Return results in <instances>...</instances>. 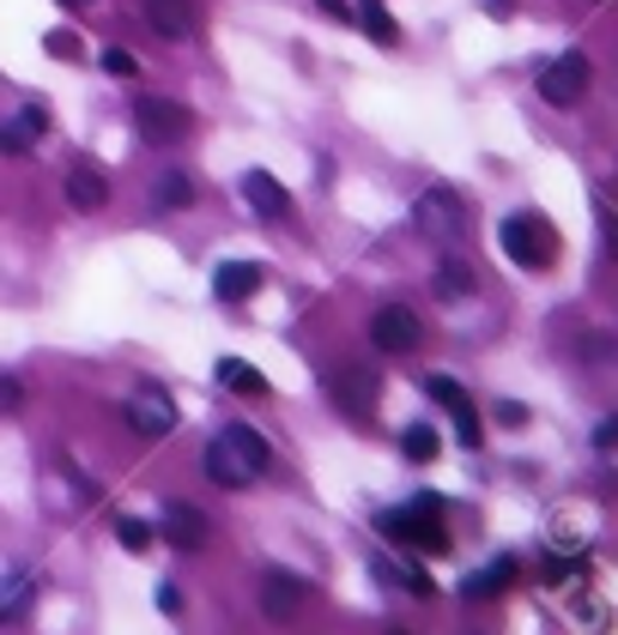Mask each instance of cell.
<instances>
[{
	"instance_id": "cell-23",
	"label": "cell",
	"mask_w": 618,
	"mask_h": 635,
	"mask_svg": "<svg viewBox=\"0 0 618 635\" xmlns=\"http://www.w3.org/2000/svg\"><path fill=\"white\" fill-rule=\"evenodd\" d=\"M376 581H400L407 593H431V575H424V569H400V563H388V557H376Z\"/></svg>"
},
{
	"instance_id": "cell-22",
	"label": "cell",
	"mask_w": 618,
	"mask_h": 635,
	"mask_svg": "<svg viewBox=\"0 0 618 635\" xmlns=\"http://www.w3.org/2000/svg\"><path fill=\"white\" fill-rule=\"evenodd\" d=\"M436 291H443L448 303H455V297H467V291H474V272H467L455 255H448L443 267H436Z\"/></svg>"
},
{
	"instance_id": "cell-29",
	"label": "cell",
	"mask_w": 618,
	"mask_h": 635,
	"mask_svg": "<svg viewBox=\"0 0 618 635\" xmlns=\"http://www.w3.org/2000/svg\"><path fill=\"white\" fill-rule=\"evenodd\" d=\"M104 73H116V79H133V73H140V61H133L128 49H104Z\"/></svg>"
},
{
	"instance_id": "cell-14",
	"label": "cell",
	"mask_w": 618,
	"mask_h": 635,
	"mask_svg": "<svg viewBox=\"0 0 618 635\" xmlns=\"http://www.w3.org/2000/svg\"><path fill=\"white\" fill-rule=\"evenodd\" d=\"M67 207L73 212H104L109 207V176L92 164H73L67 169Z\"/></svg>"
},
{
	"instance_id": "cell-5",
	"label": "cell",
	"mask_w": 618,
	"mask_h": 635,
	"mask_svg": "<svg viewBox=\"0 0 618 635\" xmlns=\"http://www.w3.org/2000/svg\"><path fill=\"white\" fill-rule=\"evenodd\" d=\"M382 532L407 544V551H419V557H448V532L431 508H395V515H382Z\"/></svg>"
},
{
	"instance_id": "cell-2",
	"label": "cell",
	"mask_w": 618,
	"mask_h": 635,
	"mask_svg": "<svg viewBox=\"0 0 618 635\" xmlns=\"http://www.w3.org/2000/svg\"><path fill=\"white\" fill-rule=\"evenodd\" d=\"M498 243H503V255H510L515 267H527V272H546L558 260V231L539 219V212H510L503 231H498Z\"/></svg>"
},
{
	"instance_id": "cell-21",
	"label": "cell",
	"mask_w": 618,
	"mask_h": 635,
	"mask_svg": "<svg viewBox=\"0 0 618 635\" xmlns=\"http://www.w3.org/2000/svg\"><path fill=\"white\" fill-rule=\"evenodd\" d=\"M436 448H443V436H436L431 424H412V430H400V454H407V460H436Z\"/></svg>"
},
{
	"instance_id": "cell-12",
	"label": "cell",
	"mask_w": 618,
	"mask_h": 635,
	"mask_svg": "<svg viewBox=\"0 0 618 635\" xmlns=\"http://www.w3.org/2000/svg\"><path fill=\"white\" fill-rule=\"evenodd\" d=\"M261 285H267L261 260H224V267L212 272V297H219V303H243V297H255Z\"/></svg>"
},
{
	"instance_id": "cell-8",
	"label": "cell",
	"mask_w": 618,
	"mask_h": 635,
	"mask_svg": "<svg viewBox=\"0 0 618 635\" xmlns=\"http://www.w3.org/2000/svg\"><path fill=\"white\" fill-rule=\"evenodd\" d=\"M133 128L152 145H176V140H188L195 116H188V104H176V97H140V104H133Z\"/></svg>"
},
{
	"instance_id": "cell-1",
	"label": "cell",
	"mask_w": 618,
	"mask_h": 635,
	"mask_svg": "<svg viewBox=\"0 0 618 635\" xmlns=\"http://www.w3.org/2000/svg\"><path fill=\"white\" fill-rule=\"evenodd\" d=\"M207 479L224 484V491H243V484H255L267 467H273V442L261 436L255 424H224L219 436L207 442Z\"/></svg>"
},
{
	"instance_id": "cell-16",
	"label": "cell",
	"mask_w": 618,
	"mask_h": 635,
	"mask_svg": "<svg viewBox=\"0 0 618 635\" xmlns=\"http://www.w3.org/2000/svg\"><path fill=\"white\" fill-rule=\"evenodd\" d=\"M212 376H219V388H231V393H243V400H267V376L255 369V363H243V357H219L212 363Z\"/></svg>"
},
{
	"instance_id": "cell-37",
	"label": "cell",
	"mask_w": 618,
	"mask_h": 635,
	"mask_svg": "<svg viewBox=\"0 0 618 635\" xmlns=\"http://www.w3.org/2000/svg\"><path fill=\"white\" fill-rule=\"evenodd\" d=\"M61 7H85V0H61Z\"/></svg>"
},
{
	"instance_id": "cell-3",
	"label": "cell",
	"mask_w": 618,
	"mask_h": 635,
	"mask_svg": "<svg viewBox=\"0 0 618 635\" xmlns=\"http://www.w3.org/2000/svg\"><path fill=\"white\" fill-rule=\"evenodd\" d=\"M588 79H594L588 55H582V49H564V55H552V61L539 67V97H546L552 109H570V104H582Z\"/></svg>"
},
{
	"instance_id": "cell-19",
	"label": "cell",
	"mask_w": 618,
	"mask_h": 635,
	"mask_svg": "<svg viewBox=\"0 0 618 635\" xmlns=\"http://www.w3.org/2000/svg\"><path fill=\"white\" fill-rule=\"evenodd\" d=\"M152 195H159L164 212H183V207H195V176H188V169H171V176H159Z\"/></svg>"
},
{
	"instance_id": "cell-35",
	"label": "cell",
	"mask_w": 618,
	"mask_h": 635,
	"mask_svg": "<svg viewBox=\"0 0 618 635\" xmlns=\"http://www.w3.org/2000/svg\"><path fill=\"white\" fill-rule=\"evenodd\" d=\"M522 418H527V412H522L515 400H498V424H522Z\"/></svg>"
},
{
	"instance_id": "cell-38",
	"label": "cell",
	"mask_w": 618,
	"mask_h": 635,
	"mask_svg": "<svg viewBox=\"0 0 618 635\" xmlns=\"http://www.w3.org/2000/svg\"><path fill=\"white\" fill-rule=\"evenodd\" d=\"M388 635H412V630H388Z\"/></svg>"
},
{
	"instance_id": "cell-28",
	"label": "cell",
	"mask_w": 618,
	"mask_h": 635,
	"mask_svg": "<svg viewBox=\"0 0 618 635\" xmlns=\"http://www.w3.org/2000/svg\"><path fill=\"white\" fill-rule=\"evenodd\" d=\"M364 31H370L376 43H400V25H395L388 13H382V7H370V13H364Z\"/></svg>"
},
{
	"instance_id": "cell-26",
	"label": "cell",
	"mask_w": 618,
	"mask_h": 635,
	"mask_svg": "<svg viewBox=\"0 0 618 635\" xmlns=\"http://www.w3.org/2000/svg\"><path fill=\"white\" fill-rule=\"evenodd\" d=\"M594 219H600V236H606V255L618 260V207L613 200H594Z\"/></svg>"
},
{
	"instance_id": "cell-13",
	"label": "cell",
	"mask_w": 618,
	"mask_h": 635,
	"mask_svg": "<svg viewBox=\"0 0 618 635\" xmlns=\"http://www.w3.org/2000/svg\"><path fill=\"white\" fill-rule=\"evenodd\" d=\"M159 532L176 544V551H200V544L212 539V520L200 515V508H188V503H171V508H164V520H159Z\"/></svg>"
},
{
	"instance_id": "cell-24",
	"label": "cell",
	"mask_w": 618,
	"mask_h": 635,
	"mask_svg": "<svg viewBox=\"0 0 618 635\" xmlns=\"http://www.w3.org/2000/svg\"><path fill=\"white\" fill-rule=\"evenodd\" d=\"M424 393H431V400L443 405V412H455V405H467V388H460L455 376H431V381H424Z\"/></svg>"
},
{
	"instance_id": "cell-30",
	"label": "cell",
	"mask_w": 618,
	"mask_h": 635,
	"mask_svg": "<svg viewBox=\"0 0 618 635\" xmlns=\"http://www.w3.org/2000/svg\"><path fill=\"white\" fill-rule=\"evenodd\" d=\"M159 611H164V618L183 611V587H176V581H159Z\"/></svg>"
},
{
	"instance_id": "cell-27",
	"label": "cell",
	"mask_w": 618,
	"mask_h": 635,
	"mask_svg": "<svg viewBox=\"0 0 618 635\" xmlns=\"http://www.w3.org/2000/svg\"><path fill=\"white\" fill-rule=\"evenodd\" d=\"M19 405H25V381H19V376H7V369H0V418H13Z\"/></svg>"
},
{
	"instance_id": "cell-10",
	"label": "cell",
	"mask_w": 618,
	"mask_h": 635,
	"mask_svg": "<svg viewBox=\"0 0 618 635\" xmlns=\"http://www.w3.org/2000/svg\"><path fill=\"white\" fill-rule=\"evenodd\" d=\"M303 599H310V581H303V575H285V569H273L261 581V611L273 623H291L303 611Z\"/></svg>"
},
{
	"instance_id": "cell-6",
	"label": "cell",
	"mask_w": 618,
	"mask_h": 635,
	"mask_svg": "<svg viewBox=\"0 0 618 635\" xmlns=\"http://www.w3.org/2000/svg\"><path fill=\"white\" fill-rule=\"evenodd\" d=\"M412 224H419L424 236H436V243H455V236L467 231V200H460L455 188H424V195L412 200Z\"/></svg>"
},
{
	"instance_id": "cell-20",
	"label": "cell",
	"mask_w": 618,
	"mask_h": 635,
	"mask_svg": "<svg viewBox=\"0 0 618 635\" xmlns=\"http://www.w3.org/2000/svg\"><path fill=\"white\" fill-rule=\"evenodd\" d=\"M116 539H121V551H152V544H159V527H152V520H140V515H121L116 520Z\"/></svg>"
},
{
	"instance_id": "cell-7",
	"label": "cell",
	"mask_w": 618,
	"mask_h": 635,
	"mask_svg": "<svg viewBox=\"0 0 618 635\" xmlns=\"http://www.w3.org/2000/svg\"><path fill=\"white\" fill-rule=\"evenodd\" d=\"M370 345L388 351V357H407V351L424 345V321L407 309V303H382V309L370 315Z\"/></svg>"
},
{
	"instance_id": "cell-31",
	"label": "cell",
	"mask_w": 618,
	"mask_h": 635,
	"mask_svg": "<svg viewBox=\"0 0 618 635\" xmlns=\"http://www.w3.org/2000/svg\"><path fill=\"white\" fill-rule=\"evenodd\" d=\"M49 55H61V61H73V55H80V43H73V31H49Z\"/></svg>"
},
{
	"instance_id": "cell-25",
	"label": "cell",
	"mask_w": 618,
	"mask_h": 635,
	"mask_svg": "<svg viewBox=\"0 0 618 635\" xmlns=\"http://www.w3.org/2000/svg\"><path fill=\"white\" fill-rule=\"evenodd\" d=\"M31 145H37V133H31L25 121H7V128H0V152L7 157H25Z\"/></svg>"
},
{
	"instance_id": "cell-18",
	"label": "cell",
	"mask_w": 618,
	"mask_h": 635,
	"mask_svg": "<svg viewBox=\"0 0 618 635\" xmlns=\"http://www.w3.org/2000/svg\"><path fill=\"white\" fill-rule=\"evenodd\" d=\"M510 581H515V563H510V557H498L491 569L467 575V581H460V593H467V599H491V593H503Z\"/></svg>"
},
{
	"instance_id": "cell-17",
	"label": "cell",
	"mask_w": 618,
	"mask_h": 635,
	"mask_svg": "<svg viewBox=\"0 0 618 635\" xmlns=\"http://www.w3.org/2000/svg\"><path fill=\"white\" fill-rule=\"evenodd\" d=\"M37 575L31 569H13V575H0V623H19L31 611V599H37Z\"/></svg>"
},
{
	"instance_id": "cell-11",
	"label": "cell",
	"mask_w": 618,
	"mask_h": 635,
	"mask_svg": "<svg viewBox=\"0 0 618 635\" xmlns=\"http://www.w3.org/2000/svg\"><path fill=\"white\" fill-rule=\"evenodd\" d=\"M140 13H145V25L159 31L164 43H188V37H195V25H200L195 0H145Z\"/></svg>"
},
{
	"instance_id": "cell-4",
	"label": "cell",
	"mask_w": 618,
	"mask_h": 635,
	"mask_svg": "<svg viewBox=\"0 0 618 635\" xmlns=\"http://www.w3.org/2000/svg\"><path fill=\"white\" fill-rule=\"evenodd\" d=\"M322 388H328V400L340 405L352 424H370V418H376V376H370L364 363H334Z\"/></svg>"
},
{
	"instance_id": "cell-32",
	"label": "cell",
	"mask_w": 618,
	"mask_h": 635,
	"mask_svg": "<svg viewBox=\"0 0 618 635\" xmlns=\"http://www.w3.org/2000/svg\"><path fill=\"white\" fill-rule=\"evenodd\" d=\"M594 448H618V412L594 424Z\"/></svg>"
},
{
	"instance_id": "cell-9",
	"label": "cell",
	"mask_w": 618,
	"mask_h": 635,
	"mask_svg": "<svg viewBox=\"0 0 618 635\" xmlns=\"http://www.w3.org/2000/svg\"><path fill=\"white\" fill-rule=\"evenodd\" d=\"M121 418H128V430H133L140 442H159V436H171V430H176V400H171L164 388H152V381H145V388L128 393Z\"/></svg>"
},
{
	"instance_id": "cell-36",
	"label": "cell",
	"mask_w": 618,
	"mask_h": 635,
	"mask_svg": "<svg viewBox=\"0 0 618 635\" xmlns=\"http://www.w3.org/2000/svg\"><path fill=\"white\" fill-rule=\"evenodd\" d=\"M322 13H328V19H352V7H346V0H322Z\"/></svg>"
},
{
	"instance_id": "cell-15",
	"label": "cell",
	"mask_w": 618,
	"mask_h": 635,
	"mask_svg": "<svg viewBox=\"0 0 618 635\" xmlns=\"http://www.w3.org/2000/svg\"><path fill=\"white\" fill-rule=\"evenodd\" d=\"M243 200L255 207V219H285L291 212V195L267 176V169H249V176H243Z\"/></svg>"
},
{
	"instance_id": "cell-33",
	"label": "cell",
	"mask_w": 618,
	"mask_h": 635,
	"mask_svg": "<svg viewBox=\"0 0 618 635\" xmlns=\"http://www.w3.org/2000/svg\"><path fill=\"white\" fill-rule=\"evenodd\" d=\"M582 357H588V363H606V357H613V339H606V333H594L588 345H582Z\"/></svg>"
},
{
	"instance_id": "cell-34",
	"label": "cell",
	"mask_w": 618,
	"mask_h": 635,
	"mask_svg": "<svg viewBox=\"0 0 618 635\" xmlns=\"http://www.w3.org/2000/svg\"><path fill=\"white\" fill-rule=\"evenodd\" d=\"M19 121H25L31 133H49V109H43V104H25V116H19Z\"/></svg>"
}]
</instances>
